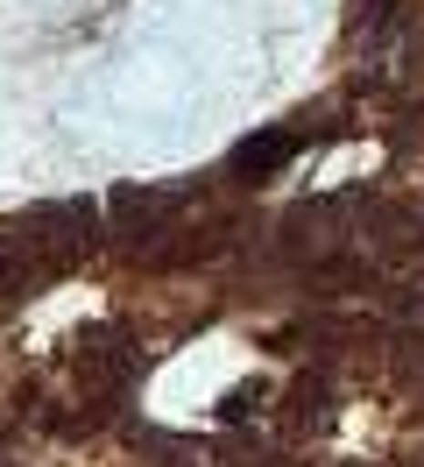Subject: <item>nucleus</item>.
Here are the masks:
<instances>
[{"label": "nucleus", "mask_w": 424, "mask_h": 467, "mask_svg": "<svg viewBox=\"0 0 424 467\" xmlns=\"http://www.w3.org/2000/svg\"><path fill=\"white\" fill-rule=\"evenodd\" d=\"M297 149H305V142H297L290 128H269V135H248V142L233 149V163H226V171L241 177V184H262V177H276Z\"/></svg>", "instance_id": "7ed1b4c3"}, {"label": "nucleus", "mask_w": 424, "mask_h": 467, "mask_svg": "<svg viewBox=\"0 0 424 467\" xmlns=\"http://www.w3.org/2000/svg\"><path fill=\"white\" fill-rule=\"evenodd\" d=\"M170 205H177V199H163V192L120 184V192H113V234H120L135 255H156V241L170 234Z\"/></svg>", "instance_id": "f03ea898"}, {"label": "nucleus", "mask_w": 424, "mask_h": 467, "mask_svg": "<svg viewBox=\"0 0 424 467\" xmlns=\"http://www.w3.org/2000/svg\"><path fill=\"white\" fill-rule=\"evenodd\" d=\"M254 397H262V389H254V382H241V389H233V397L220 404V418H226V425H241V418L254 410Z\"/></svg>", "instance_id": "39448f33"}, {"label": "nucleus", "mask_w": 424, "mask_h": 467, "mask_svg": "<svg viewBox=\"0 0 424 467\" xmlns=\"http://www.w3.org/2000/svg\"><path fill=\"white\" fill-rule=\"evenodd\" d=\"M92 241H99V205H92V199L28 205V213H22V234H15V248H22V255H43V269L78 263Z\"/></svg>", "instance_id": "f257e3e1"}, {"label": "nucleus", "mask_w": 424, "mask_h": 467, "mask_svg": "<svg viewBox=\"0 0 424 467\" xmlns=\"http://www.w3.org/2000/svg\"><path fill=\"white\" fill-rule=\"evenodd\" d=\"M311 418H318V376H305L290 389V425H311Z\"/></svg>", "instance_id": "20e7f679"}]
</instances>
